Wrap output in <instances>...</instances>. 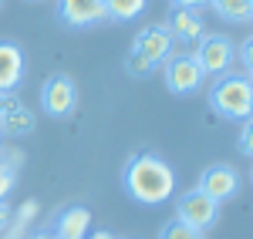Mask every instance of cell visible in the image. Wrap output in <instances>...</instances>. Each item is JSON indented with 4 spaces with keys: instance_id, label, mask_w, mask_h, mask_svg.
Segmentation results:
<instances>
[{
    "instance_id": "cell-1",
    "label": "cell",
    "mask_w": 253,
    "mask_h": 239,
    "mask_svg": "<svg viewBox=\"0 0 253 239\" xmlns=\"http://www.w3.org/2000/svg\"><path fill=\"white\" fill-rule=\"evenodd\" d=\"M122 182L128 189V196L142 205H159V202L172 199L175 192V172L166 159H159L152 152H142V155H132L125 172H122Z\"/></svg>"
},
{
    "instance_id": "cell-2",
    "label": "cell",
    "mask_w": 253,
    "mask_h": 239,
    "mask_svg": "<svg viewBox=\"0 0 253 239\" xmlns=\"http://www.w3.org/2000/svg\"><path fill=\"white\" fill-rule=\"evenodd\" d=\"M210 104L216 115L233 121H247L253 111V88L247 74H219L210 88Z\"/></svg>"
},
{
    "instance_id": "cell-3",
    "label": "cell",
    "mask_w": 253,
    "mask_h": 239,
    "mask_svg": "<svg viewBox=\"0 0 253 239\" xmlns=\"http://www.w3.org/2000/svg\"><path fill=\"white\" fill-rule=\"evenodd\" d=\"M175 219L186 222L189 229H196L199 236L219 219V202H213L210 196H203L199 189H189V192H182L179 202H175Z\"/></svg>"
},
{
    "instance_id": "cell-4",
    "label": "cell",
    "mask_w": 253,
    "mask_h": 239,
    "mask_svg": "<svg viewBox=\"0 0 253 239\" xmlns=\"http://www.w3.org/2000/svg\"><path fill=\"white\" fill-rule=\"evenodd\" d=\"M196 64L203 68V74H230V64L236 58V47L230 37L223 34H210V37H199V47H196Z\"/></svg>"
},
{
    "instance_id": "cell-5",
    "label": "cell",
    "mask_w": 253,
    "mask_h": 239,
    "mask_svg": "<svg viewBox=\"0 0 253 239\" xmlns=\"http://www.w3.org/2000/svg\"><path fill=\"white\" fill-rule=\"evenodd\" d=\"M78 104V88L68 74H51L41 88V108L51 118H68Z\"/></svg>"
},
{
    "instance_id": "cell-6",
    "label": "cell",
    "mask_w": 253,
    "mask_h": 239,
    "mask_svg": "<svg viewBox=\"0 0 253 239\" xmlns=\"http://www.w3.org/2000/svg\"><path fill=\"white\" fill-rule=\"evenodd\" d=\"M162 64H166V88L172 95H193V91H199V84L206 78L193 54H169Z\"/></svg>"
},
{
    "instance_id": "cell-7",
    "label": "cell",
    "mask_w": 253,
    "mask_h": 239,
    "mask_svg": "<svg viewBox=\"0 0 253 239\" xmlns=\"http://www.w3.org/2000/svg\"><path fill=\"white\" fill-rule=\"evenodd\" d=\"M203 196H210L213 202H230L240 192V172H236L233 165H223V162H216L210 165L203 175H199V185H196Z\"/></svg>"
},
{
    "instance_id": "cell-8",
    "label": "cell",
    "mask_w": 253,
    "mask_h": 239,
    "mask_svg": "<svg viewBox=\"0 0 253 239\" xmlns=\"http://www.w3.org/2000/svg\"><path fill=\"white\" fill-rule=\"evenodd\" d=\"M132 51L159 68L162 61L172 54V34H169V27H166V24H149V27H142V31L135 34Z\"/></svg>"
},
{
    "instance_id": "cell-9",
    "label": "cell",
    "mask_w": 253,
    "mask_h": 239,
    "mask_svg": "<svg viewBox=\"0 0 253 239\" xmlns=\"http://www.w3.org/2000/svg\"><path fill=\"white\" fill-rule=\"evenodd\" d=\"M3 101V111H0V135L7 138H20V135H31L34 132V111L20 104L17 95H0Z\"/></svg>"
},
{
    "instance_id": "cell-10",
    "label": "cell",
    "mask_w": 253,
    "mask_h": 239,
    "mask_svg": "<svg viewBox=\"0 0 253 239\" xmlns=\"http://www.w3.org/2000/svg\"><path fill=\"white\" fill-rule=\"evenodd\" d=\"M58 17L68 27H91L105 17V0H58Z\"/></svg>"
},
{
    "instance_id": "cell-11",
    "label": "cell",
    "mask_w": 253,
    "mask_h": 239,
    "mask_svg": "<svg viewBox=\"0 0 253 239\" xmlns=\"http://www.w3.org/2000/svg\"><path fill=\"white\" fill-rule=\"evenodd\" d=\"M24 81V51L14 40H0V95H14Z\"/></svg>"
},
{
    "instance_id": "cell-12",
    "label": "cell",
    "mask_w": 253,
    "mask_h": 239,
    "mask_svg": "<svg viewBox=\"0 0 253 239\" xmlns=\"http://www.w3.org/2000/svg\"><path fill=\"white\" fill-rule=\"evenodd\" d=\"M88 226H91V212L84 205H68L58 216L54 239H84L88 236Z\"/></svg>"
},
{
    "instance_id": "cell-13",
    "label": "cell",
    "mask_w": 253,
    "mask_h": 239,
    "mask_svg": "<svg viewBox=\"0 0 253 239\" xmlns=\"http://www.w3.org/2000/svg\"><path fill=\"white\" fill-rule=\"evenodd\" d=\"M169 34L172 40H186V44H193V40L203 37V17L196 14V10H182V7H175L172 14H169Z\"/></svg>"
},
{
    "instance_id": "cell-14",
    "label": "cell",
    "mask_w": 253,
    "mask_h": 239,
    "mask_svg": "<svg viewBox=\"0 0 253 239\" xmlns=\"http://www.w3.org/2000/svg\"><path fill=\"white\" fill-rule=\"evenodd\" d=\"M213 10L230 24H247L253 17V0H210Z\"/></svg>"
},
{
    "instance_id": "cell-15",
    "label": "cell",
    "mask_w": 253,
    "mask_h": 239,
    "mask_svg": "<svg viewBox=\"0 0 253 239\" xmlns=\"http://www.w3.org/2000/svg\"><path fill=\"white\" fill-rule=\"evenodd\" d=\"M145 10V0H105V17L112 20H135Z\"/></svg>"
},
{
    "instance_id": "cell-16",
    "label": "cell",
    "mask_w": 253,
    "mask_h": 239,
    "mask_svg": "<svg viewBox=\"0 0 253 239\" xmlns=\"http://www.w3.org/2000/svg\"><path fill=\"white\" fill-rule=\"evenodd\" d=\"M159 239H199V233H196V229H189L186 222L172 219L169 226H162V233H159Z\"/></svg>"
},
{
    "instance_id": "cell-17",
    "label": "cell",
    "mask_w": 253,
    "mask_h": 239,
    "mask_svg": "<svg viewBox=\"0 0 253 239\" xmlns=\"http://www.w3.org/2000/svg\"><path fill=\"white\" fill-rule=\"evenodd\" d=\"M14 185H17V169H10L7 162L0 159V202L14 192Z\"/></svg>"
},
{
    "instance_id": "cell-18",
    "label": "cell",
    "mask_w": 253,
    "mask_h": 239,
    "mask_svg": "<svg viewBox=\"0 0 253 239\" xmlns=\"http://www.w3.org/2000/svg\"><path fill=\"white\" fill-rule=\"evenodd\" d=\"M128 74H135V78H149L152 71H156V64H149V61L142 58V54H135V51H128Z\"/></svg>"
},
{
    "instance_id": "cell-19",
    "label": "cell",
    "mask_w": 253,
    "mask_h": 239,
    "mask_svg": "<svg viewBox=\"0 0 253 239\" xmlns=\"http://www.w3.org/2000/svg\"><path fill=\"white\" fill-rule=\"evenodd\" d=\"M10 216H14L17 222H24V226H31V222H34V216H38V202H34V199L20 202V209H17V212H10Z\"/></svg>"
},
{
    "instance_id": "cell-20",
    "label": "cell",
    "mask_w": 253,
    "mask_h": 239,
    "mask_svg": "<svg viewBox=\"0 0 253 239\" xmlns=\"http://www.w3.org/2000/svg\"><path fill=\"white\" fill-rule=\"evenodd\" d=\"M240 152L243 155H253V121L250 118L243 121V128H240Z\"/></svg>"
},
{
    "instance_id": "cell-21",
    "label": "cell",
    "mask_w": 253,
    "mask_h": 239,
    "mask_svg": "<svg viewBox=\"0 0 253 239\" xmlns=\"http://www.w3.org/2000/svg\"><path fill=\"white\" fill-rule=\"evenodd\" d=\"M27 229H31V226H24V222H17L10 216V222H7V229H3L0 239H27Z\"/></svg>"
},
{
    "instance_id": "cell-22",
    "label": "cell",
    "mask_w": 253,
    "mask_h": 239,
    "mask_svg": "<svg viewBox=\"0 0 253 239\" xmlns=\"http://www.w3.org/2000/svg\"><path fill=\"white\" fill-rule=\"evenodd\" d=\"M250 61H253V44L243 40V44H240V64H243V74H247V78H250Z\"/></svg>"
},
{
    "instance_id": "cell-23",
    "label": "cell",
    "mask_w": 253,
    "mask_h": 239,
    "mask_svg": "<svg viewBox=\"0 0 253 239\" xmlns=\"http://www.w3.org/2000/svg\"><path fill=\"white\" fill-rule=\"evenodd\" d=\"M172 7H182V10H193V7H203V3H210V0H169Z\"/></svg>"
},
{
    "instance_id": "cell-24",
    "label": "cell",
    "mask_w": 253,
    "mask_h": 239,
    "mask_svg": "<svg viewBox=\"0 0 253 239\" xmlns=\"http://www.w3.org/2000/svg\"><path fill=\"white\" fill-rule=\"evenodd\" d=\"M7 222H10V209H7V202H0V236H3Z\"/></svg>"
},
{
    "instance_id": "cell-25",
    "label": "cell",
    "mask_w": 253,
    "mask_h": 239,
    "mask_svg": "<svg viewBox=\"0 0 253 239\" xmlns=\"http://www.w3.org/2000/svg\"><path fill=\"white\" fill-rule=\"evenodd\" d=\"M84 239H115V236H112V233H105V229H98V233H88Z\"/></svg>"
},
{
    "instance_id": "cell-26",
    "label": "cell",
    "mask_w": 253,
    "mask_h": 239,
    "mask_svg": "<svg viewBox=\"0 0 253 239\" xmlns=\"http://www.w3.org/2000/svg\"><path fill=\"white\" fill-rule=\"evenodd\" d=\"M27 239H51V233H31Z\"/></svg>"
},
{
    "instance_id": "cell-27",
    "label": "cell",
    "mask_w": 253,
    "mask_h": 239,
    "mask_svg": "<svg viewBox=\"0 0 253 239\" xmlns=\"http://www.w3.org/2000/svg\"><path fill=\"white\" fill-rule=\"evenodd\" d=\"M0 148H3V135H0Z\"/></svg>"
},
{
    "instance_id": "cell-28",
    "label": "cell",
    "mask_w": 253,
    "mask_h": 239,
    "mask_svg": "<svg viewBox=\"0 0 253 239\" xmlns=\"http://www.w3.org/2000/svg\"><path fill=\"white\" fill-rule=\"evenodd\" d=\"M0 111H3V101H0Z\"/></svg>"
},
{
    "instance_id": "cell-29",
    "label": "cell",
    "mask_w": 253,
    "mask_h": 239,
    "mask_svg": "<svg viewBox=\"0 0 253 239\" xmlns=\"http://www.w3.org/2000/svg\"><path fill=\"white\" fill-rule=\"evenodd\" d=\"M0 3H3V0H0Z\"/></svg>"
},
{
    "instance_id": "cell-30",
    "label": "cell",
    "mask_w": 253,
    "mask_h": 239,
    "mask_svg": "<svg viewBox=\"0 0 253 239\" xmlns=\"http://www.w3.org/2000/svg\"><path fill=\"white\" fill-rule=\"evenodd\" d=\"M51 239H54V236H51Z\"/></svg>"
}]
</instances>
